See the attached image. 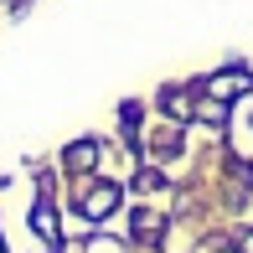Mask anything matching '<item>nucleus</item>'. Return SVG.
<instances>
[{
  "label": "nucleus",
  "mask_w": 253,
  "mask_h": 253,
  "mask_svg": "<svg viewBox=\"0 0 253 253\" xmlns=\"http://www.w3.org/2000/svg\"><path fill=\"white\" fill-rule=\"evenodd\" d=\"M134 233H160V217L155 212H140V217H134Z\"/></svg>",
  "instance_id": "nucleus-6"
},
{
  "label": "nucleus",
  "mask_w": 253,
  "mask_h": 253,
  "mask_svg": "<svg viewBox=\"0 0 253 253\" xmlns=\"http://www.w3.org/2000/svg\"><path fill=\"white\" fill-rule=\"evenodd\" d=\"M248 88H253L248 73H217V78H207V93H212V98H238V93H248Z\"/></svg>",
  "instance_id": "nucleus-3"
},
{
  "label": "nucleus",
  "mask_w": 253,
  "mask_h": 253,
  "mask_svg": "<svg viewBox=\"0 0 253 253\" xmlns=\"http://www.w3.org/2000/svg\"><path fill=\"white\" fill-rule=\"evenodd\" d=\"M160 109H166L170 119H191V93L186 88H166V93H160Z\"/></svg>",
  "instance_id": "nucleus-4"
},
{
  "label": "nucleus",
  "mask_w": 253,
  "mask_h": 253,
  "mask_svg": "<svg viewBox=\"0 0 253 253\" xmlns=\"http://www.w3.org/2000/svg\"><path fill=\"white\" fill-rule=\"evenodd\" d=\"M114 207H119V186H114V181H98V186H88L83 197H78V212H83L88 222H103Z\"/></svg>",
  "instance_id": "nucleus-1"
},
{
  "label": "nucleus",
  "mask_w": 253,
  "mask_h": 253,
  "mask_svg": "<svg viewBox=\"0 0 253 253\" xmlns=\"http://www.w3.org/2000/svg\"><path fill=\"white\" fill-rule=\"evenodd\" d=\"M31 227H37L47 243H57V212H52V202H37V207H31Z\"/></svg>",
  "instance_id": "nucleus-5"
},
{
  "label": "nucleus",
  "mask_w": 253,
  "mask_h": 253,
  "mask_svg": "<svg viewBox=\"0 0 253 253\" xmlns=\"http://www.w3.org/2000/svg\"><path fill=\"white\" fill-rule=\"evenodd\" d=\"M98 166V140H73L62 150V170H78V176H83V170H93Z\"/></svg>",
  "instance_id": "nucleus-2"
},
{
  "label": "nucleus",
  "mask_w": 253,
  "mask_h": 253,
  "mask_svg": "<svg viewBox=\"0 0 253 253\" xmlns=\"http://www.w3.org/2000/svg\"><path fill=\"white\" fill-rule=\"evenodd\" d=\"M243 253H253V233H243Z\"/></svg>",
  "instance_id": "nucleus-7"
}]
</instances>
